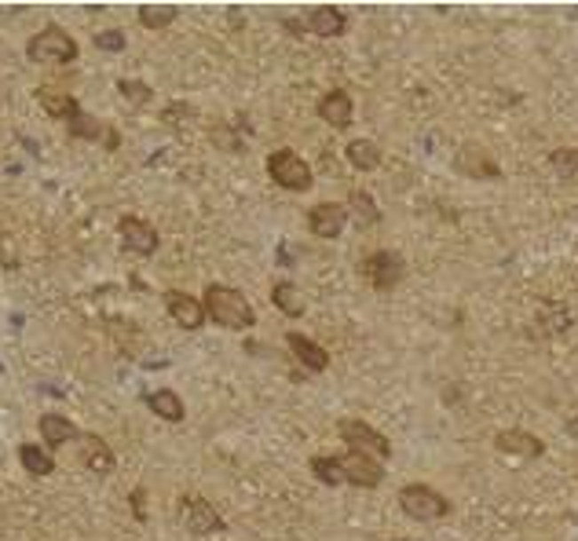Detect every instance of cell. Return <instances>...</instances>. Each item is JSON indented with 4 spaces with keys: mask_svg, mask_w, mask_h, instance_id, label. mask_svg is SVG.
I'll use <instances>...</instances> for the list:
<instances>
[{
    "mask_svg": "<svg viewBox=\"0 0 578 541\" xmlns=\"http://www.w3.org/2000/svg\"><path fill=\"white\" fill-rule=\"evenodd\" d=\"M165 311L172 315V322L179 329H198L205 322V308H202V300L191 296V293H179V289H169L165 293Z\"/></svg>",
    "mask_w": 578,
    "mask_h": 541,
    "instance_id": "obj_11",
    "label": "cell"
},
{
    "mask_svg": "<svg viewBox=\"0 0 578 541\" xmlns=\"http://www.w3.org/2000/svg\"><path fill=\"white\" fill-rule=\"evenodd\" d=\"M286 344H289V351L297 355V363L304 366V370H312V373H322L326 366H329V355L312 341V337H304V333H289L286 337Z\"/></svg>",
    "mask_w": 578,
    "mask_h": 541,
    "instance_id": "obj_18",
    "label": "cell"
},
{
    "mask_svg": "<svg viewBox=\"0 0 578 541\" xmlns=\"http://www.w3.org/2000/svg\"><path fill=\"white\" fill-rule=\"evenodd\" d=\"M344 223H348V208L337 205V201H322V205H315L312 213H308V227H312V234L326 238V242L341 238V234H344Z\"/></svg>",
    "mask_w": 578,
    "mask_h": 541,
    "instance_id": "obj_10",
    "label": "cell"
},
{
    "mask_svg": "<svg viewBox=\"0 0 578 541\" xmlns=\"http://www.w3.org/2000/svg\"><path fill=\"white\" fill-rule=\"evenodd\" d=\"M312 472H315L319 483H326V487H341V483H344V475H341V461H337V458H329V454L312 458Z\"/></svg>",
    "mask_w": 578,
    "mask_h": 541,
    "instance_id": "obj_25",
    "label": "cell"
},
{
    "mask_svg": "<svg viewBox=\"0 0 578 541\" xmlns=\"http://www.w3.org/2000/svg\"><path fill=\"white\" fill-rule=\"evenodd\" d=\"M146 406L150 410H154L162 420H184V399H179L176 392H172V388H158V392H150L146 396Z\"/></svg>",
    "mask_w": 578,
    "mask_h": 541,
    "instance_id": "obj_21",
    "label": "cell"
},
{
    "mask_svg": "<svg viewBox=\"0 0 578 541\" xmlns=\"http://www.w3.org/2000/svg\"><path fill=\"white\" fill-rule=\"evenodd\" d=\"M37 432H41V439H44L48 446H67L70 439H81L77 428H74V420H67L63 413H44V417L37 420Z\"/></svg>",
    "mask_w": 578,
    "mask_h": 541,
    "instance_id": "obj_19",
    "label": "cell"
},
{
    "mask_svg": "<svg viewBox=\"0 0 578 541\" xmlns=\"http://www.w3.org/2000/svg\"><path fill=\"white\" fill-rule=\"evenodd\" d=\"M26 55L34 59V63H74L77 59V41L67 34V29H59V26H44L41 34L29 37L26 44Z\"/></svg>",
    "mask_w": 578,
    "mask_h": 541,
    "instance_id": "obj_3",
    "label": "cell"
},
{
    "mask_svg": "<svg viewBox=\"0 0 578 541\" xmlns=\"http://www.w3.org/2000/svg\"><path fill=\"white\" fill-rule=\"evenodd\" d=\"M337 461H341L344 483H352V487L370 490V487H377L384 479V468L374 458H362V454H352V450H348V454H337Z\"/></svg>",
    "mask_w": 578,
    "mask_h": 541,
    "instance_id": "obj_9",
    "label": "cell"
},
{
    "mask_svg": "<svg viewBox=\"0 0 578 541\" xmlns=\"http://www.w3.org/2000/svg\"><path fill=\"white\" fill-rule=\"evenodd\" d=\"M344 154H348V165L359 169V172H370L381 165V146L374 139H352L344 146Z\"/></svg>",
    "mask_w": 578,
    "mask_h": 541,
    "instance_id": "obj_20",
    "label": "cell"
},
{
    "mask_svg": "<svg viewBox=\"0 0 578 541\" xmlns=\"http://www.w3.org/2000/svg\"><path fill=\"white\" fill-rule=\"evenodd\" d=\"M179 520H184V527L191 534H220L224 530L220 513L198 494H184V501H179Z\"/></svg>",
    "mask_w": 578,
    "mask_h": 541,
    "instance_id": "obj_7",
    "label": "cell"
},
{
    "mask_svg": "<svg viewBox=\"0 0 578 541\" xmlns=\"http://www.w3.org/2000/svg\"><path fill=\"white\" fill-rule=\"evenodd\" d=\"M550 165L564 179H578V146H557L550 154Z\"/></svg>",
    "mask_w": 578,
    "mask_h": 541,
    "instance_id": "obj_26",
    "label": "cell"
},
{
    "mask_svg": "<svg viewBox=\"0 0 578 541\" xmlns=\"http://www.w3.org/2000/svg\"><path fill=\"white\" fill-rule=\"evenodd\" d=\"M400 508L417 523H436V520H443L450 513V501L429 483H407L400 490Z\"/></svg>",
    "mask_w": 578,
    "mask_h": 541,
    "instance_id": "obj_2",
    "label": "cell"
},
{
    "mask_svg": "<svg viewBox=\"0 0 578 541\" xmlns=\"http://www.w3.org/2000/svg\"><path fill=\"white\" fill-rule=\"evenodd\" d=\"M37 103L44 106L48 117H59V122H74V117L81 114V103L70 92H63V88H55V84L37 88Z\"/></svg>",
    "mask_w": 578,
    "mask_h": 541,
    "instance_id": "obj_14",
    "label": "cell"
},
{
    "mask_svg": "<svg viewBox=\"0 0 578 541\" xmlns=\"http://www.w3.org/2000/svg\"><path fill=\"white\" fill-rule=\"evenodd\" d=\"M403 270H407L403 256L392 253V249H377V253H370L367 260H362V275H367V282L377 293H388V289L400 286L403 282Z\"/></svg>",
    "mask_w": 578,
    "mask_h": 541,
    "instance_id": "obj_6",
    "label": "cell"
},
{
    "mask_svg": "<svg viewBox=\"0 0 578 541\" xmlns=\"http://www.w3.org/2000/svg\"><path fill=\"white\" fill-rule=\"evenodd\" d=\"M567 435H571V439H578V417H571V420H567Z\"/></svg>",
    "mask_w": 578,
    "mask_h": 541,
    "instance_id": "obj_31",
    "label": "cell"
},
{
    "mask_svg": "<svg viewBox=\"0 0 578 541\" xmlns=\"http://www.w3.org/2000/svg\"><path fill=\"white\" fill-rule=\"evenodd\" d=\"M337 432H341V439L348 443V450L352 454H362V458H374V461H384V458H392V443L377 432V428H370L367 420H341L337 425Z\"/></svg>",
    "mask_w": 578,
    "mask_h": 541,
    "instance_id": "obj_5",
    "label": "cell"
},
{
    "mask_svg": "<svg viewBox=\"0 0 578 541\" xmlns=\"http://www.w3.org/2000/svg\"><path fill=\"white\" fill-rule=\"evenodd\" d=\"M146 494L143 490H132V508H136V520H143L146 516V501H143Z\"/></svg>",
    "mask_w": 578,
    "mask_h": 541,
    "instance_id": "obj_30",
    "label": "cell"
},
{
    "mask_svg": "<svg viewBox=\"0 0 578 541\" xmlns=\"http://www.w3.org/2000/svg\"><path fill=\"white\" fill-rule=\"evenodd\" d=\"M19 461H22V468H26L29 475H51V472H55V461L44 454L41 446H34V443L19 446Z\"/></svg>",
    "mask_w": 578,
    "mask_h": 541,
    "instance_id": "obj_24",
    "label": "cell"
},
{
    "mask_svg": "<svg viewBox=\"0 0 578 541\" xmlns=\"http://www.w3.org/2000/svg\"><path fill=\"white\" fill-rule=\"evenodd\" d=\"M67 129H70V136L74 139H99L107 150H117V143H121V136H117V129H107L99 117H92V114H77L74 122H67Z\"/></svg>",
    "mask_w": 578,
    "mask_h": 541,
    "instance_id": "obj_16",
    "label": "cell"
},
{
    "mask_svg": "<svg viewBox=\"0 0 578 541\" xmlns=\"http://www.w3.org/2000/svg\"><path fill=\"white\" fill-rule=\"evenodd\" d=\"M304 22H308V29L319 37H341L348 29V15L341 8H312V12H304Z\"/></svg>",
    "mask_w": 578,
    "mask_h": 541,
    "instance_id": "obj_17",
    "label": "cell"
},
{
    "mask_svg": "<svg viewBox=\"0 0 578 541\" xmlns=\"http://www.w3.org/2000/svg\"><path fill=\"white\" fill-rule=\"evenodd\" d=\"M271 300H275V308L289 318H300L304 315V296L293 282H275V289H271Z\"/></svg>",
    "mask_w": 578,
    "mask_h": 541,
    "instance_id": "obj_23",
    "label": "cell"
},
{
    "mask_svg": "<svg viewBox=\"0 0 578 541\" xmlns=\"http://www.w3.org/2000/svg\"><path fill=\"white\" fill-rule=\"evenodd\" d=\"M495 446L502 450V454L527 458V461H534V458L545 454V443H542L538 435L524 432V428H505V432H498V435H495Z\"/></svg>",
    "mask_w": 578,
    "mask_h": 541,
    "instance_id": "obj_13",
    "label": "cell"
},
{
    "mask_svg": "<svg viewBox=\"0 0 578 541\" xmlns=\"http://www.w3.org/2000/svg\"><path fill=\"white\" fill-rule=\"evenodd\" d=\"M117 234H121V246H125L129 253H136V256H154L158 246H162L154 223H146L139 216H121Z\"/></svg>",
    "mask_w": 578,
    "mask_h": 541,
    "instance_id": "obj_8",
    "label": "cell"
},
{
    "mask_svg": "<svg viewBox=\"0 0 578 541\" xmlns=\"http://www.w3.org/2000/svg\"><path fill=\"white\" fill-rule=\"evenodd\" d=\"M202 308H205V318H212V322L224 325V329H253V322H257L246 293H238L231 286H220V282H212L205 289Z\"/></svg>",
    "mask_w": 578,
    "mask_h": 541,
    "instance_id": "obj_1",
    "label": "cell"
},
{
    "mask_svg": "<svg viewBox=\"0 0 578 541\" xmlns=\"http://www.w3.org/2000/svg\"><path fill=\"white\" fill-rule=\"evenodd\" d=\"M267 176L275 179L282 191H293V194L312 191V184H315L312 165L304 161L300 154H293V150H275V154L267 158Z\"/></svg>",
    "mask_w": 578,
    "mask_h": 541,
    "instance_id": "obj_4",
    "label": "cell"
},
{
    "mask_svg": "<svg viewBox=\"0 0 578 541\" xmlns=\"http://www.w3.org/2000/svg\"><path fill=\"white\" fill-rule=\"evenodd\" d=\"M81 461L96 475H110L114 472V450H110V443L103 435L88 432V435H81Z\"/></svg>",
    "mask_w": 578,
    "mask_h": 541,
    "instance_id": "obj_15",
    "label": "cell"
},
{
    "mask_svg": "<svg viewBox=\"0 0 578 541\" xmlns=\"http://www.w3.org/2000/svg\"><path fill=\"white\" fill-rule=\"evenodd\" d=\"M319 117L329 129H348L355 122V103L344 88H329V92L319 99Z\"/></svg>",
    "mask_w": 578,
    "mask_h": 541,
    "instance_id": "obj_12",
    "label": "cell"
},
{
    "mask_svg": "<svg viewBox=\"0 0 578 541\" xmlns=\"http://www.w3.org/2000/svg\"><path fill=\"white\" fill-rule=\"evenodd\" d=\"M96 48L99 51H121V48H125V34H121V29H99Z\"/></svg>",
    "mask_w": 578,
    "mask_h": 541,
    "instance_id": "obj_29",
    "label": "cell"
},
{
    "mask_svg": "<svg viewBox=\"0 0 578 541\" xmlns=\"http://www.w3.org/2000/svg\"><path fill=\"white\" fill-rule=\"evenodd\" d=\"M348 216H355L359 227H374V223H381V208H377V201L367 191H352V198H348Z\"/></svg>",
    "mask_w": 578,
    "mask_h": 541,
    "instance_id": "obj_22",
    "label": "cell"
},
{
    "mask_svg": "<svg viewBox=\"0 0 578 541\" xmlns=\"http://www.w3.org/2000/svg\"><path fill=\"white\" fill-rule=\"evenodd\" d=\"M117 92H121V99L132 103V106H146L150 99H154V88H150L146 81H132V77L117 81Z\"/></svg>",
    "mask_w": 578,
    "mask_h": 541,
    "instance_id": "obj_27",
    "label": "cell"
},
{
    "mask_svg": "<svg viewBox=\"0 0 578 541\" xmlns=\"http://www.w3.org/2000/svg\"><path fill=\"white\" fill-rule=\"evenodd\" d=\"M176 8H158V4H143L139 8V22L146 26V29H165V26H172L176 22Z\"/></svg>",
    "mask_w": 578,
    "mask_h": 541,
    "instance_id": "obj_28",
    "label": "cell"
}]
</instances>
